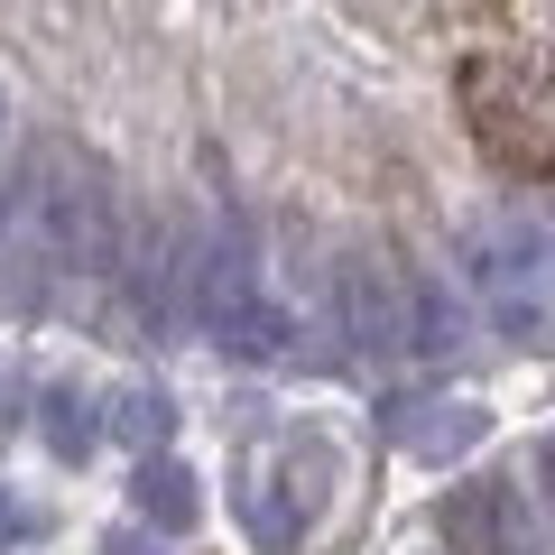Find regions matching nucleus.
Here are the masks:
<instances>
[{
	"instance_id": "obj_10",
	"label": "nucleus",
	"mask_w": 555,
	"mask_h": 555,
	"mask_svg": "<svg viewBox=\"0 0 555 555\" xmlns=\"http://www.w3.org/2000/svg\"><path fill=\"white\" fill-rule=\"evenodd\" d=\"M47 444H56V454H83V444H93V416H83L75 389H47Z\"/></svg>"
},
{
	"instance_id": "obj_9",
	"label": "nucleus",
	"mask_w": 555,
	"mask_h": 555,
	"mask_svg": "<svg viewBox=\"0 0 555 555\" xmlns=\"http://www.w3.org/2000/svg\"><path fill=\"white\" fill-rule=\"evenodd\" d=\"M398 436H408L416 454H463V444L481 436V416L473 408H454V416H408V408H398Z\"/></svg>"
},
{
	"instance_id": "obj_1",
	"label": "nucleus",
	"mask_w": 555,
	"mask_h": 555,
	"mask_svg": "<svg viewBox=\"0 0 555 555\" xmlns=\"http://www.w3.org/2000/svg\"><path fill=\"white\" fill-rule=\"evenodd\" d=\"M120 269V204L102 185V167L38 149L28 177L10 185V214H0V278L10 297H38L47 278H112Z\"/></svg>"
},
{
	"instance_id": "obj_3",
	"label": "nucleus",
	"mask_w": 555,
	"mask_h": 555,
	"mask_svg": "<svg viewBox=\"0 0 555 555\" xmlns=\"http://www.w3.org/2000/svg\"><path fill=\"white\" fill-rule=\"evenodd\" d=\"M454 259H463V297L509 343H555V222L546 214H481Z\"/></svg>"
},
{
	"instance_id": "obj_6",
	"label": "nucleus",
	"mask_w": 555,
	"mask_h": 555,
	"mask_svg": "<svg viewBox=\"0 0 555 555\" xmlns=\"http://www.w3.org/2000/svg\"><path fill=\"white\" fill-rule=\"evenodd\" d=\"M444 546L454 555H546V537H537L528 500L509 481H463V491H444Z\"/></svg>"
},
{
	"instance_id": "obj_7",
	"label": "nucleus",
	"mask_w": 555,
	"mask_h": 555,
	"mask_svg": "<svg viewBox=\"0 0 555 555\" xmlns=\"http://www.w3.org/2000/svg\"><path fill=\"white\" fill-rule=\"evenodd\" d=\"M139 509H149V518H158V528L167 537H177V528H195V473H185V463H139Z\"/></svg>"
},
{
	"instance_id": "obj_13",
	"label": "nucleus",
	"mask_w": 555,
	"mask_h": 555,
	"mask_svg": "<svg viewBox=\"0 0 555 555\" xmlns=\"http://www.w3.org/2000/svg\"><path fill=\"white\" fill-rule=\"evenodd\" d=\"M546 481H555V444H546Z\"/></svg>"
},
{
	"instance_id": "obj_4",
	"label": "nucleus",
	"mask_w": 555,
	"mask_h": 555,
	"mask_svg": "<svg viewBox=\"0 0 555 555\" xmlns=\"http://www.w3.org/2000/svg\"><path fill=\"white\" fill-rule=\"evenodd\" d=\"M177 306H185V334H204L232 361H278L297 343L287 306H278L269 278H259V259L241 250V241H222V232H185V297Z\"/></svg>"
},
{
	"instance_id": "obj_11",
	"label": "nucleus",
	"mask_w": 555,
	"mask_h": 555,
	"mask_svg": "<svg viewBox=\"0 0 555 555\" xmlns=\"http://www.w3.org/2000/svg\"><path fill=\"white\" fill-rule=\"evenodd\" d=\"M241 518L259 528V546H297V518L269 500V481H241Z\"/></svg>"
},
{
	"instance_id": "obj_2",
	"label": "nucleus",
	"mask_w": 555,
	"mask_h": 555,
	"mask_svg": "<svg viewBox=\"0 0 555 555\" xmlns=\"http://www.w3.org/2000/svg\"><path fill=\"white\" fill-rule=\"evenodd\" d=\"M463 120L500 167L555 185V38L537 47H473L463 56Z\"/></svg>"
},
{
	"instance_id": "obj_8",
	"label": "nucleus",
	"mask_w": 555,
	"mask_h": 555,
	"mask_svg": "<svg viewBox=\"0 0 555 555\" xmlns=\"http://www.w3.org/2000/svg\"><path fill=\"white\" fill-rule=\"evenodd\" d=\"M112 426H120V444H167V426H177V408H167L158 389H120V408H112Z\"/></svg>"
},
{
	"instance_id": "obj_5",
	"label": "nucleus",
	"mask_w": 555,
	"mask_h": 555,
	"mask_svg": "<svg viewBox=\"0 0 555 555\" xmlns=\"http://www.w3.org/2000/svg\"><path fill=\"white\" fill-rule=\"evenodd\" d=\"M343 306V334H352V352L389 361V352H416V269H389V259H352L334 287Z\"/></svg>"
},
{
	"instance_id": "obj_12",
	"label": "nucleus",
	"mask_w": 555,
	"mask_h": 555,
	"mask_svg": "<svg viewBox=\"0 0 555 555\" xmlns=\"http://www.w3.org/2000/svg\"><path fill=\"white\" fill-rule=\"evenodd\" d=\"M102 555H158V546H139V537H112V546H102Z\"/></svg>"
}]
</instances>
